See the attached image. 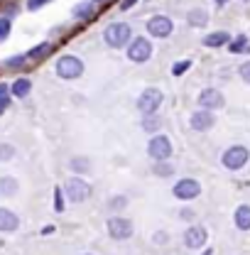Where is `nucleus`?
<instances>
[{
    "label": "nucleus",
    "mask_w": 250,
    "mask_h": 255,
    "mask_svg": "<svg viewBox=\"0 0 250 255\" xmlns=\"http://www.w3.org/2000/svg\"><path fill=\"white\" fill-rule=\"evenodd\" d=\"M103 39H106V44H108V47L121 49V47H127V44H130V39H132V30H130V25H125V22H113V25H108V27H106Z\"/></svg>",
    "instance_id": "f257e3e1"
},
{
    "label": "nucleus",
    "mask_w": 250,
    "mask_h": 255,
    "mask_svg": "<svg viewBox=\"0 0 250 255\" xmlns=\"http://www.w3.org/2000/svg\"><path fill=\"white\" fill-rule=\"evenodd\" d=\"M152 57V42L147 37H132L127 44V59L135 64H145Z\"/></svg>",
    "instance_id": "f03ea898"
},
{
    "label": "nucleus",
    "mask_w": 250,
    "mask_h": 255,
    "mask_svg": "<svg viewBox=\"0 0 250 255\" xmlns=\"http://www.w3.org/2000/svg\"><path fill=\"white\" fill-rule=\"evenodd\" d=\"M248 159H250V150H248V147H243V145H231V147L223 152L221 162H223V167H226V169L236 172V169H243Z\"/></svg>",
    "instance_id": "7ed1b4c3"
},
{
    "label": "nucleus",
    "mask_w": 250,
    "mask_h": 255,
    "mask_svg": "<svg viewBox=\"0 0 250 255\" xmlns=\"http://www.w3.org/2000/svg\"><path fill=\"white\" fill-rule=\"evenodd\" d=\"M84 74V62L74 54H64L57 62V76L62 79H79Z\"/></svg>",
    "instance_id": "20e7f679"
},
{
    "label": "nucleus",
    "mask_w": 250,
    "mask_h": 255,
    "mask_svg": "<svg viewBox=\"0 0 250 255\" xmlns=\"http://www.w3.org/2000/svg\"><path fill=\"white\" fill-rule=\"evenodd\" d=\"M64 191H66L69 201H74V204H81V201H86V199L91 196V187H89V182H84L81 177H71V179H66Z\"/></svg>",
    "instance_id": "39448f33"
},
{
    "label": "nucleus",
    "mask_w": 250,
    "mask_h": 255,
    "mask_svg": "<svg viewBox=\"0 0 250 255\" xmlns=\"http://www.w3.org/2000/svg\"><path fill=\"white\" fill-rule=\"evenodd\" d=\"M147 155L155 159V162H164V159L172 157V142L167 135H155L150 142H147Z\"/></svg>",
    "instance_id": "423d86ee"
},
{
    "label": "nucleus",
    "mask_w": 250,
    "mask_h": 255,
    "mask_svg": "<svg viewBox=\"0 0 250 255\" xmlns=\"http://www.w3.org/2000/svg\"><path fill=\"white\" fill-rule=\"evenodd\" d=\"M159 106H162V91H159V89H145L142 96H140V101H137V108H140V113H145V116L155 113Z\"/></svg>",
    "instance_id": "0eeeda50"
},
{
    "label": "nucleus",
    "mask_w": 250,
    "mask_h": 255,
    "mask_svg": "<svg viewBox=\"0 0 250 255\" xmlns=\"http://www.w3.org/2000/svg\"><path fill=\"white\" fill-rule=\"evenodd\" d=\"M174 30V22H172V17H167V15H157L152 20H147V32L152 34V37H159V39H164V37H169Z\"/></svg>",
    "instance_id": "6e6552de"
},
{
    "label": "nucleus",
    "mask_w": 250,
    "mask_h": 255,
    "mask_svg": "<svg viewBox=\"0 0 250 255\" xmlns=\"http://www.w3.org/2000/svg\"><path fill=\"white\" fill-rule=\"evenodd\" d=\"M189 126H191V130H196V132L211 130V128L216 126V116H214V111H206V108H201V111L191 113V118H189Z\"/></svg>",
    "instance_id": "1a4fd4ad"
},
{
    "label": "nucleus",
    "mask_w": 250,
    "mask_h": 255,
    "mask_svg": "<svg viewBox=\"0 0 250 255\" xmlns=\"http://www.w3.org/2000/svg\"><path fill=\"white\" fill-rule=\"evenodd\" d=\"M108 233L116 241H125V238L132 236V223L123 219V216H113V219H108Z\"/></svg>",
    "instance_id": "9d476101"
},
{
    "label": "nucleus",
    "mask_w": 250,
    "mask_h": 255,
    "mask_svg": "<svg viewBox=\"0 0 250 255\" xmlns=\"http://www.w3.org/2000/svg\"><path fill=\"white\" fill-rule=\"evenodd\" d=\"M201 194V184L196 179H179L174 184V196L182 199V201H189V199H196Z\"/></svg>",
    "instance_id": "9b49d317"
},
{
    "label": "nucleus",
    "mask_w": 250,
    "mask_h": 255,
    "mask_svg": "<svg viewBox=\"0 0 250 255\" xmlns=\"http://www.w3.org/2000/svg\"><path fill=\"white\" fill-rule=\"evenodd\" d=\"M206 238H209V233H206L204 226H191V228H187V233H184V243H187V248H191V251L201 248L206 243Z\"/></svg>",
    "instance_id": "f8f14e48"
},
{
    "label": "nucleus",
    "mask_w": 250,
    "mask_h": 255,
    "mask_svg": "<svg viewBox=\"0 0 250 255\" xmlns=\"http://www.w3.org/2000/svg\"><path fill=\"white\" fill-rule=\"evenodd\" d=\"M199 106L206 108V111H216V108L223 106V96H221V91H216V89H204L201 96H199Z\"/></svg>",
    "instance_id": "ddd939ff"
},
{
    "label": "nucleus",
    "mask_w": 250,
    "mask_h": 255,
    "mask_svg": "<svg viewBox=\"0 0 250 255\" xmlns=\"http://www.w3.org/2000/svg\"><path fill=\"white\" fill-rule=\"evenodd\" d=\"M74 17H79V20H94L96 17V2L94 0H81V2H76L74 5Z\"/></svg>",
    "instance_id": "4468645a"
},
{
    "label": "nucleus",
    "mask_w": 250,
    "mask_h": 255,
    "mask_svg": "<svg viewBox=\"0 0 250 255\" xmlns=\"http://www.w3.org/2000/svg\"><path fill=\"white\" fill-rule=\"evenodd\" d=\"M17 226H20V219L10 209H0V233H12L17 231Z\"/></svg>",
    "instance_id": "2eb2a0df"
},
{
    "label": "nucleus",
    "mask_w": 250,
    "mask_h": 255,
    "mask_svg": "<svg viewBox=\"0 0 250 255\" xmlns=\"http://www.w3.org/2000/svg\"><path fill=\"white\" fill-rule=\"evenodd\" d=\"M233 219H236V226H238L241 231H250V206H248V204L238 206Z\"/></svg>",
    "instance_id": "dca6fc26"
},
{
    "label": "nucleus",
    "mask_w": 250,
    "mask_h": 255,
    "mask_svg": "<svg viewBox=\"0 0 250 255\" xmlns=\"http://www.w3.org/2000/svg\"><path fill=\"white\" fill-rule=\"evenodd\" d=\"M231 42V34L228 32H211L209 37H204V44L206 47H223Z\"/></svg>",
    "instance_id": "f3484780"
},
{
    "label": "nucleus",
    "mask_w": 250,
    "mask_h": 255,
    "mask_svg": "<svg viewBox=\"0 0 250 255\" xmlns=\"http://www.w3.org/2000/svg\"><path fill=\"white\" fill-rule=\"evenodd\" d=\"M10 91H12V96H17V98H25V96L32 91V81L30 79H17V81L10 86Z\"/></svg>",
    "instance_id": "a211bd4d"
},
{
    "label": "nucleus",
    "mask_w": 250,
    "mask_h": 255,
    "mask_svg": "<svg viewBox=\"0 0 250 255\" xmlns=\"http://www.w3.org/2000/svg\"><path fill=\"white\" fill-rule=\"evenodd\" d=\"M206 10L204 7H194V10H189V25H194V27H204L206 25Z\"/></svg>",
    "instance_id": "6ab92c4d"
},
{
    "label": "nucleus",
    "mask_w": 250,
    "mask_h": 255,
    "mask_svg": "<svg viewBox=\"0 0 250 255\" xmlns=\"http://www.w3.org/2000/svg\"><path fill=\"white\" fill-rule=\"evenodd\" d=\"M0 194H2V196H15V194H17V179H12V177H0Z\"/></svg>",
    "instance_id": "aec40b11"
},
{
    "label": "nucleus",
    "mask_w": 250,
    "mask_h": 255,
    "mask_svg": "<svg viewBox=\"0 0 250 255\" xmlns=\"http://www.w3.org/2000/svg\"><path fill=\"white\" fill-rule=\"evenodd\" d=\"M49 52H52V44H49V42H42V44L32 47L30 52H27V59H44Z\"/></svg>",
    "instance_id": "412c9836"
},
{
    "label": "nucleus",
    "mask_w": 250,
    "mask_h": 255,
    "mask_svg": "<svg viewBox=\"0 0 250 255\" xmlns=\"http://www.w3.org/2000/svg\"><path fill=\"white\" fill-rule=\"evenodd\" d=\"M152 172H155L157 177H169V174H174V167H169L167 159H164V162H155Z\"/></svg>",
    "instance_id": "4be33fe9"
},
{
    "label": "nucleus",
    "mask_w": 250,
    "mask_h": 255,
    "mask_svg": "<svg viewBox=\"0 0 250 255\" xmlns=\"http://www.w3.org/2000/svg\"><path fill=\"white\" fill-rule=\"evenodd\" d=\"M71 169H74V172H79V174H86V172H89V159L86 157L71 159Z\"/></svg>",
    "instance_id": "5701e85b"
},
{
    "label": "nucleus",
    "mask_w": 250,
    "mask_h": 255,
    "mask_svg": "<svg viewBox=\"0 0 250 255\" xmlns=\"http://www.w3.org/2000/svg\"><path fill=\"white\" fill-rule=\"evenodd\" d=\"M159 123H162V121L157 118L155 113H150V116H145V121H142V128H145L147 132H152V130H157V128H159Z\"/></svg>",
    "instance_id": "b1692460"
},
{
    "label": "nucleus",
    "mask_w": 250,
    "mask_h": 255,
    "mask_svg": "<svg viewBox=\"0 0 250 255\" xmlns=\"http://www.w3.org/2000/svg\"><path fill=\"white\" fill-rule=\"evenodd\" d=\"M15 157V147L12 145H0V162H10Z\"/></svg>",
    "instance_id": "393cba45"
},
{
    "label": "nucleus",
    "mask_w": 250,
    "mask_h": 255,
    "mask_svg": "<svg viewBox=\"0 0 250 255\" xmlns=\"http://www.w3.org/2000/svg\"><path fill=\"white\" fill-rule=\"evenodd\" d=\"M246 44H248V37H243V34H241L236 42H228V47H231V52H233V54H236V52H241Z\"/></svg>",
    "instance_id": "a878e982"
},
{
    "label": "nucleus",
    "mask_w": 250,
    "mask_h": 255,
    "mask_svg": "<svg viewBox=\"0 0 250 255\" xmlns=\"http://www.w3.org/2000/svg\"><path fill=\"white\" fill-rule=\"evenodd\" d=\"M10 34V20L7 17H0V42H5Z\"/></svg>",
    "instance_id": "bb28decb"
},
{
    "label": "nucleus",
    "mask_w": 250,
    "mask_h": 255,
    "mask_svg": "<svg viewBox=\"0 0 250 255\" xmlns=\"http://www.w3.org/2000/svg\"><path fill=\"white\" fill-rule=\"evenodd\" d=\"M125 204H127V199H125V196H116V199H111V201H108V206H111V209H116V211H118V209H123Z\"/></svg>",
    "instance_id": "cd10ccee"
},
{
    "label": "nucleus",
    "mask_w": 250,
    "mask_h": 255,
    "mask_svg": "<svg viewBox=\"0 0 250 255\" xmlns=\"http://www.w3.org/2000/svg\"><path fill=\"white\" fill-rule=\"evenodd\" d=\"M52 0H27V10H39V7H44V5H49Z\"/></svg>",
    "instance_id": "c85d7f7f"
},
{
    "label": "nucleus",
    "mask_w": 250,
    "mask_h": 255,
    "mask_svg": "<svg viewBox=\"0 0 250 255\" xmlns=\"http://www.w3.org/2000/svg\"><path fill=\"white\" fill-rule=\"evenodd\" d=\"M238 74H241V79H243L246 84H250V62L241 64V69H238Z\"/></svg>",
    "instance_id": "c756f323"
},
{
    "label": "nucleus",
    "mask_w": 250,
    "mask_h": 255,
    "mask_svg": "<svg viewBox=\"0 0 250 255\" xmlns=\"http://www.w3.org/2000/svg\"><path fill=\"white\" fill-rule=\"evenodd\" d=\"M27 62V57H12V59H7V66H10V69H20V66H22V64Z\"/></svg>",
    "instance_id": "7c9ffc66"
},
{
    "label": "nucleus",
    "mask_w": 250,
    "mask_h": 255,
    "mask_svg": "<svg viewBox=\"0 0 250 255\" xmlns=\"http://www.w3.org/2000/svg\"><path fill=\"white\" fill-rule=\"evenodd\" d=\"M189 66H191V59H187V62H179L177 66H174V76H182Z\"/></svg>",
    "instance_id": "2f4dec72"
},
{
    "label": "nucleus",
    "mask_w": 250,
    "mask_h": 255,
    "mask_svg": "<svg viewBox=\"0 0 250 255\" xmlns=\"http://www.w3.org/2000/svg\"><path fill=\"white\" fill-rule=\"evenodd\" d=\"M54 206H57V211H64V201H62V191H59V189L54 191Z\"/></svg>",
    "instance_id": "473e14b6"
},
{
    "label": "nucleus",
    "mask_w": 250,
    "mask_h": 255,
    "mask_svg": "<svg viewBox=\"0 0 250 255\" xmlns=\"http://www.w3.org/2000/svg\"><path fill=\"white\" fill-rule=\"evenodd\" d=\"M7 106H10V96H2V98H0V113H5Z\"/></svg>",
    "instance_id": "72a5a7b5"
},
{
    "label": "nucleus",
    "mask_w": 250,
    "mask_h": 255,
    "mask_svg": "<svg viewBox=\"0 0 250 255\" xmlns=\"http://www.w3.org/2000/svg\"><path fill=\"white\" fill-rule=\"evenodd\" d=\"M135 2H137V0H123V2H121V10H127V7H132Z\"/></svg>",
    "instance_id": "f704fd0d"
},
{
    "label": "nucleus",
    "mask_w": 250,
    "mask_h": 255,
    "mask_svg": "<svg viewBox=\"0 0 250 255\" xmlns=\"http://www.w3.org/2000/svg\"><path fill=\"white\" fill-rule=\"evenodd\" d=\"M182 219H194V211H191V209H184V211H182Z\"/></svg>",
    "instance_id": "c9c22d12"
},
{
    "label": "nucleus",
    "mask_w": 250,
    "mask_h": 255,
    "mask_svg": "<svg viewBox=\"0 0 250 255\" xmlns=\"http://www.w3.org/2000/svg\"><path fill=\"white\" fill-rule=\"evenodd\" d=\"M7 91H10V89H7L5 84H0V98H2V96H7Z\"/></svg>",
    "instance_id": "e433bc0d"
},
{
    "label": "nucleus",
    "mask_w": 250,
    "mask_h": 255,
    "mask_svg": "<svg viewBox=\"0 0 250 255\" xmlns=\"http://www.w3.org/2000/svg\"><path fill=\"white\" fill-rule=\"evenodd\" d=\"M94 2H108V0H94Z\"/></svg>",
    "instance_id": "4c0bfd02"
},
{
    "label": "nucleus",
    "mask_w": 250,
    "mask_h": 255,
    "mask_svg": "<svg viewBox=\"0 0 250 255\" xmlns=\"http://www.w3.org/2000/svg\"><path fill=\"white\" fill-rule=\"evenodd\" d=\"M216 2H219V5H223V2H226V0H216Z\"/></svg>",
    "instance_id": "58836bf2"
},
{
    "label": "nucleus",
    "mask_w": 250,
    "mask_h": 255,
    "mask_svg": "<svg viewBox=\"0 0 250 255\" xmlns=\"http://www.w3.org/2000/svg\"><path fill=\"white\" fill-rule=\"evenodd\" d=\"M204 255H211V251H209V253H204Z\"/></svg>",
    "instance_id": "ea45409f"
},
{
    "label": "nucleus",
    "mask_w": 250,
    "mask_h": 255,
    "mask_svg": "<svg viewBox=\"0 0 250 255\" xmlns=\"http://www.w3.org/2000/svg\"><path fill=\"white\" fill-rule=\"evenodd\" d=\"M243 2H248V0H243Z\"/></svg>",
    "instance_id": "a19ab883"
}]
</instances>
